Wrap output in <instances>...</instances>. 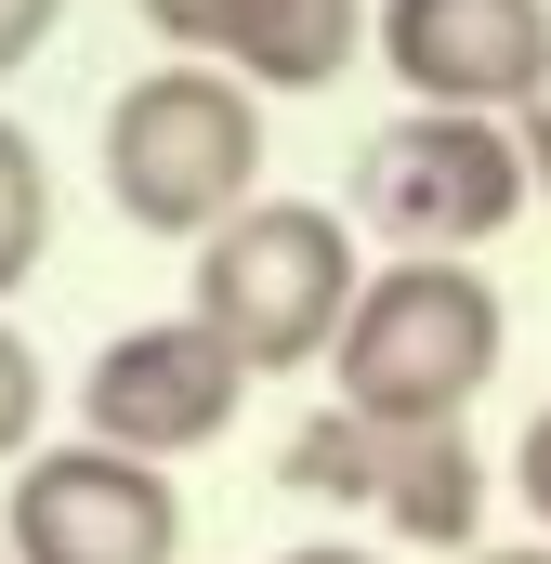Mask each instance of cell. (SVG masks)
<instances>
[{"instance_id":"1","label":"cell","mask_w":551,"mask_h":564,"mask_svg":"<svg viewBox=\"0 0 551 564\" xmlns=\"http://www.w3.org/2000/svg\"><path fill=\"white\" fill-rule=\"evenodd\" d=\"M499 355H512V315L473 263H368L342 355H328V394L368 408L381 433H433V421H473Z\"/></svg>"},{"instance_id":"2","label":"cell","mask_w":551,"mask_h":564,"mask_svg":"<svg viewBox=\"0 0 551 564\" xmlns=\"http://www.w3.org/2000/svg\"><path fill=\"white\" fill-rule=\"evenodd\" d=\"M106 197L144 237H224L263 197V93L237 66H144L106 106Z\"/></svg>"},{"instance_id":"3","label":"cell","mask_w":551,"mask_h":564,"mask_svg":"<svg viewBox=\"0 0 551 564\" xmlns=\"http://www.w3.org/2000/svg\"><path fill=\"white\" fill-rule=\"evenodd\" d=\"M355 210H315V197H250L224 237H197V302L184 315H210L224 341H237V368L276 381V368H328L342 355V315H355Z\"/></svg>"},{"instance_id":"4","label":"cell","mask_w":551,"mask_h":564,"mask_svg":"<svg viewBox=\"0 0 551 564\" xmlns=\"http://www.w3.org/2000/svg\"><path fill=\"white\" fill-rule=\"evenodd\" d=\"M526 197H539L526 132H512V119H473V106H408L395 132L355 144V224L395 237V263H460V250H486Z\"/></svg>"},{"instance_id":"5","label":"cell","mask_w":551,"mask_h":564,"mask_svg":"<svg viewBox=\"0 0 551 564\" xmlns=\"http://www.w3.org/2000/svg\"><path fill=\"white\" fill-rule=\"evenodd\" d=\"M0 539H13V564H171L184 552V499H171L158 459L106 446V433H66V446L13 459Z\"/></svg>"},{"instance_id":"6","label":"cell","mask_w":551,"mask_h":564,"mask_svg":"<svg viewBox=\"0 0 551 564\" xmlns=\"http://www.w3.org/2000/svg\"><path fill=\"white\" fill-rule=\"evenodd\" d=\"M237 408H250V368L210 315H144L79 368V433H106L132 459H197L237 433Z\"/></svg>"},{"instance_id":"7","label":"cell","mask_w":551,"mask_h":564,"mask_svg":"<svg viewBox=\"0 0 551 564\" xmlns=\"http://www.w3.org/2000/svg\"><path fill=\"white\" fill-rule=\"evenodd\" d=\"M381 66L408 106H473L512 119L551 66V0H381Z\"/></svg>"},{"instance_id":"8","label":"cell","mask_w":551,"mask_h":564,"mask_svg":"<svg viewBox=\"0 0 551 564\" xmlns=\"http://www.w3.org/2000/svg\"><path fill=\"white\" fill-rule=\"evenodd\" d=\"M132 13L184 66H237L250 93H328L381 26V0H132Z\"/></svg>"},{"instance_id":"9","label":"cell","mask_w":551,"mask_h":564,"mask_svg":"<svg viewBox=\"0 0 551 564\" xmlns=\"http://www.w3.org/2000/svg\"><path fill=\"white\" fill-rule=\"evenodd\" d=\"M381 525H395L408 552H433V564L486 552V446H473V421L395 433V473H381Z\"/></svg>"},{"instance_id":"10","label":"cell","mask_w":551,"mask_h":564,"mask_svg":"<svg viewBox=\"0 0 551 564\" xmlns=\"http://www.w3.org/2000/svg\"><path fill=\"white\" fill-rule=\"evenodd\" d=\"M276 473H289L302 499H342V512H381V473H395V433L368 421V408H342V394H328L315 421L289 433V459H276Z\"/></svg>"},{"instance_id":"11","label":"cell","mask_w":551,"mask_h":564,"mask_svg":"<svg viewBox=\"0 0 551 564\" xmlns=\"http://www.w3.org/2000/svg\"><path fill=\"white\" fill-rule=\"evenodd\" d=\"M40 250H53V171H40V144L0 119V302L40 276Z\"/></svg>"},{"instance_id":"12","label":"cell","mask_w":551,"mask_h":564,"mask_svg":"<svg viewBox=\"0 0 551 564\" xmlns=\"http://www.w3.org/2000/svg\"><path fill=\"white\" fill-rule=\"evenodd\" d=\"M40 408H53V368L26 355V328H0V473L40 459Z\"/></svg>"},{"instance_id":"13","label":"cell","mask_w":551,"mask_h":564,"mask_svg":"<svg viewBox=\"0 0 551 564\" xmlns=\"http://www.w3.org/2000/svg\"><path fill=\"white\" fill-rule=\"evenodd\" d=\"M66 26V0H0V79L13 66H40V40Z\"/></svg>"},{"instance_id":"14","label":"cell","mask_w":551,"mask_h":564,"mask_svg":"<svg viewBox=\"0 0 551 564\" xmlns=\"http://www.w3.org/2000/svg\"><path fill=\"white\" fill-rule=\"evenodd\" d=\"M512 499H526V512L551 525V408H539L526 433H512Z\"/></svg>"},{"instance_id":"15","label":"cell","mask_w":551,"mask_h":564,"mask_svg":"<svg viewBox=\"0 0 551 564\" xmlns=\"http://www.w3.org/2000/svg\"><path fill=\"white\" fill-rule=\"evenodd\" d=\"M512 132H526V171H539V197H551V66H539V93L512 106Z\"/></svg>"},{"instance_id":"16","label":"cell","mask_w":551,"mask_h":564,"mask_svg":"<svg viewBox=\"0 0 551 564\" xmlns=\"http://www.w3.org/2000/svg\"><path fill=\"white\" fill-rule=\"evenodd\" d=\"M276 564H381V552H355V539H315V552H276Z\"/></svg>"},{"instance_id":"17","label":"cell","mask_w":551,"mask_h":564,"mask_svg":"<svg viewBox=\"0 0 551 564\" xmlns=\"http://www.w3.org/2000/svg\"><path fill=\"white\" fill-rule=\"evenodd\" d=\"M460 564H551V539H526V552H460Z\"/></svg>"},{"instance_id":"18","label":"cell","mask_w":551,"mask_h":564,"mask_svg":"<svg viewBox=\"0 0 551 564\" xmlns=\"http://www.w3.org/2000/svg\"><path fill=\"white\" fill-rule=\"evenodd\" d=\"M0 564H13V539H0Z\"/></svg>"}]
</instances>
